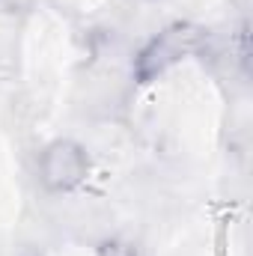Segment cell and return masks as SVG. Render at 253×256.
<instances>
[{
    "mask_svg": "<svg viewBox=\"0 0 253 256\" xmlns=\"http://www.w3.org/2000/svg\"><path fill=\"white\" fill-rule=\"evenodd\" d=\"M212 42L208 27L196 21H173L155 30L131 57V80L137 86H152L164 80L173 68L190 60V57H206Z\"/></svg>",
    "mask_w": 253,
    "mask_h": 256,
    "instance_id": "1",
    "label": "cell"
},
{
    "mask_svg": "<svg viewBox=\"0 0 253 256\" xmlns=\"http://www.w3.org/2000/svg\"><path fill=\"white\" fill-rule=\"evenodd\" d=\"M92 176V155L72 137L48 140L36 155V179L48 194H74Z\"/></svg>",
    "mask_w": 253,
    "mask_h": 256,
    "instance_id": "2",
    "label": "cell"
},
{
    "mask_svg": "<svg viewBox=\"0 0 253 256\" xmlns=\"http://www.w3.org/2000/svg\"><path fill=\"white\" fill-rule=\"evenodd\" d=\"M146 3H158V0H146Z\"/></svg>",
    "mask_w": 253,
    "mask_h": 256,
    "instance_id": "3",
    "label": "cell"
}]
</instances>
